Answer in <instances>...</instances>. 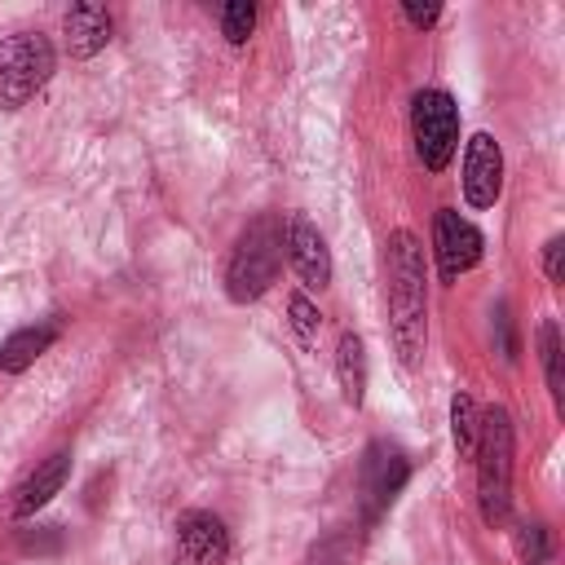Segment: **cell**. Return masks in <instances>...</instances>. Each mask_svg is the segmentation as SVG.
<instances>
[{
    "mask_svg": "<svg viewBox=\"0 0 565 565\" xmlns=\"http://www.w3.org/2000/svg\"><path fill=\"white\" fill-rule=\"evenodd\" d=\"M424 327H428V269L424 247L411 230L388 234V335L406 366L424 353Z\"/></svg>",
    "mask_w": 565,
    "mask_h": 565,
    "instance_id": "cell-1",
    "label": "cell"
},
{
    "mask_svg": "<svg viewBox=\"0 0 565 565\" xmlns=\"http://www.w3.org/2000/svg\"><path fill=\"white\" fill-rule=\"evenodd\" d=\"M477 508L486 525H503L512 503V419L503 406L477 415Z\"/></svg>",
    "mask_w": 565,
    "mask_h": 565,
    "instance_id": "cell-2",
    "label": "cell"
},
{
    "mask_svg": "<svg viewBox=\"0 0 565 565\" xmlns=\"http://www.w3.org/2000/svg\"><path fill=\"white\" fill-rule=\"evenodd\" d=\"M278 269H282V221H274V216L247 221V230L238 234V243L230 252V265H225L230 300H238V305L260 300L274 287Z\"/></svg>",
    "mask_w": 565,
    "mask_h": 565,
    "instance_id": "cell-3",
    "label": "cell"
},
{
    "mask_svg": "<svg viewBox=\"0 0 565 565\" xmlns=\"http://www.w3.org/2000/svg\"><path fill=\"white\" fill-rule=\"evenodd\" d=\"M53 66H57V53H53L49 35L18 31L9 40H0V106H9V110L26 106L53 79Z\"/></svg>",
    "mask_w": 565,
    "mask_h": 565,
    "instance_id": "cell-4",
    "label": "cell"
},
{
    "mask_svg": "<svg viewBox=\"0 0 565 565\" xmlns=\"http://www.w3.org/2000/svg\"><path fill=\"white\" fill-rule=\"evenodd\" d=\"M411 137H415V154L428 172H441L459 146V110L455 97L441 88H424L411 102Z\"/></svg>",
    "mask_w": 565,
    "mask_h": 565,
    "instance_id": "cell-5",
    "label": "cell"
},
{
    "mask_svg": "<svg viewBox=\"0 0 565 565\" xmlns=\"http://www.w3.org/2000/svg\"><path fill=\"white\" fill-rule=\"evenodd\" d=\"M406 477H411V463L397 446H388V441L366 446V455H362V512H366V521H380L388 512V503L397 499Z\"/></svg>",
    "mask_w": 565,
    "mask_h": 565,
    "instance_id": "cell-6",
    "label": "cell"
},
{
    "mask_svg": "<svg viewBox=\"0 0 565 565\" xmlns=\"http://www.w3.org/2000/svg\"><path fill=\"white\" fill-rule=\"evenodd\" d=\"M481 230L472 221H463L455 207H441L437 221H433V256H437V269L446 282H455L459 274H468L477 260H481Z\"/></svg>",
    "mask_w": 565,
    "mask_h": 565,
    "instance_id": "cell-7",
    "label": "cell"
},
{
    "mask_svg": "<svg viewBox=\"0 0 565 565\" xmlns=\"http://www.w3.org/2000/svg\"><path fill=\"white\" fill-rule=\"evenodd\" d=\"M230 561V530L212 512H185L177 521V547L172 565H225Z\"/></svg>",
    "mask_w": 565,
    "mask_h": 565,
    "instance_id": "cell-8",
    "label": "cell"
},
{
    "mask_svg": "<svg viewBox=\"0 0 565 565\" xmlns=\"http://www.w3.org/2000/svg\"><path fill=\"white\" fill-rule=\"evenodd\" d=\"M282 252H287V260H291V269L300 274L305 287H327L331 282V252H327L318 225L305 212L282 216Z\"/></svg>",
    "mask_w": 565,
    "mask_h": 565,
    "instance_id": "cell-9",
    "label": "cell"
},
{
    "mask_svg": "<svg viewBox=\"0 0 565 565\" xmlns=\"http://www.w3.org/2000/svg\"><path fill=\"white\" fill-rule=\"evenodd\" d=\"M503 194V150L490 132H477L463 150V199L472 207H494Z\"/></svg>",
    "mask_w": 565,
    "mask_h": 565,
    "instance_id": "cell-10",
    "label": "cell"
},
{
    "mask_svg": "<svg viewBox=\"0 0 565 565\" xmlns=\"http://www.w3.org/2000/svg\"><path fill=\"white\" fill-rule=\"evenodd\" d=\"M66 477H71V450H53L44 463H35V472H26L22 481H18V490H13V499H9V516H35L62 486H66Z\"/></svg>",
    "mask_w": 565,
    "mask_h": 565,
    "instance_id": "cell-11",
    "label": "cell"
},
{
    "mask_svg": "<svg viewBox=\"0 0 565 565\" xmlns=\"http://www.w3.org/2000/svg\"><path fill=\"white\" fill-rule=\"evenodd\" d=\"M62 35L71 57H93L110 40V13L102 4H71L62 18Z\"/></svg>",
    "mask_w": 565,
    "mask_h": 565,
    "instance_id": "cell-12",
    "label": "cell"
},
{
    "mask_svg": "<svg viewBox=\"0 0 565 565\" xmlns=\"http://www.w3.org/2000/svg\"><path fill=\"white\" fill-rule=\"evenodd\" d=\"M57 340V322H40V327H18L4 344H0V371L18 375L26 371L40 353H49V344Z\"/></svg>",
    "mask_w": 565,
    "mask_h": 565,
    "instance_id": "cell-13",
    "label": "cell"
},
{
    "mask_svg": "<svg viewBox=\"0 0 565 565\" xmlns=\"http://www.w3.org/2000/svg\"><path fill=\"white\" fill-rule=\"evenodd\" d=\"M335 380H340L344 402L362 406V397H366V349L353 331H344L340 344H335Z\"/></svg>",
    "mask_w": 565,
    "mask_h": 565,
    "instance_id": "cell-14",
    "label": "cell"
},
{
    "mask_svg": "<svg viewBox=\"0 0 565 565\" xmlns=\"http://www.w3.org/2000/svg\"><path fill=\"white\" fill-rule=\"evenodd\" d=\"M450 437H455V450L468 459L477 446V402L468 393H455L450 402Z\"/></svg>",
    "mask_w": 565,
    "mask_h": 565,
    "instance_id": "cell-15",
    "label": "cell"
},
{
    "mask_svg": "<svg viewBox=\"0 0 565 565\" xmlns=\"http://www.w3.org/2000/svg\"><path fill=\"white\" fill-rule=\"evenodd\" d=\"M539 353H543L547 393H552V402H561V393H565V380H561V331H556V322H552V318L539 327Z\"/></svg>",
    "mask_w": 565,
    "mask_h": 565,
    "instance_id": "cell-16",
    "label": "cell"
},
{
    "mask_svg": "<svg viewBox=\"0 0 565 565\" xmlns=\"http://www.w3.org/2000/svg\"><path fill=\"white\" fill-rule=\"evenodd\" d=\"M252 26H256V9L252 4H225L221 9V31H225L230 44H243L252 35Z\"/></svg>",
    "mask_w": 565,
    "mask_h": 565,
    "instance_id": "cell-17",
    "label": "cell"
},
{
    "mask_svg": "<svg viewBox=\"0 0 565 565\" xmlns=\"http://www.w3.org/2000/svg\"><path fill=\"white\" fill-rule=\"evenodd\" d=\"M287 313H291V327H296V335L305 340V344H313V335H318V309H313V300L309 296H291L287 300Z\"/></svg>",
    "mask_w": 565,
    "mask_h": 565,
    "instance_id": "cell-18",
    "label": "cell"
},
{
    "mask_svg": "<svg viewBox=\"0 0 565 565\" xmlns=\"http://www.w3.org/2000/svg\"><path fill=\"white\" fill-rule=\"evenodd\" d=\"M309 565H353V547H349V539H322L318 547H313V556H309Z\"/></svg>",
    "mask_w": 565,
    "mask_h": 565,
    "instance_id": "cell-19",
    "label": "cell"
},
{
    "mask_svg": "<svg viewBox=\"0 0 565 565\" xmlns=\"http://www.w3.org/2000/svg\"><path fill=\"white\" fill-rule=\"evenodd\" d=\"M521 556H525V565H547V534H543V525H521Z\"/></svg>",
    "mask_w": 565,
    "mask_h": 565,
    "instance_id": "cell-20",
    "label": "cell"
},
{
    "mask_svg": "<svg viewBox=\"0 0 565 565\" xmlns=\"http://www.w3.org/2000/svg\"><path fill=\"white\" fill-rule=\"evenodd\" d=\"M561 260H565V238L556 234V238H547V247H543V274H547V282H552V287H556V282H565Z\"/></svg>",
    "mask_w": 565,
    "mask_h": 565,
    "instance_id": "cell-21",
    "label": "cell"
},
{
    "mask_svg": "<svg viewBox=\"0 0 565 565\" xmlns=\"http://www.w3.org/2000/svg\"><path fill=\"white\" fill-rule=\"evenodd\" d=\"M402 13H406V22H411V26H433V22L441 18V9H437V4H402Z\"/></svg>",
    "mask_w": 565,
    "mask_h": 565,
    "instance_id": "cell-22",
    "label": "cell"
}]
</instances>
